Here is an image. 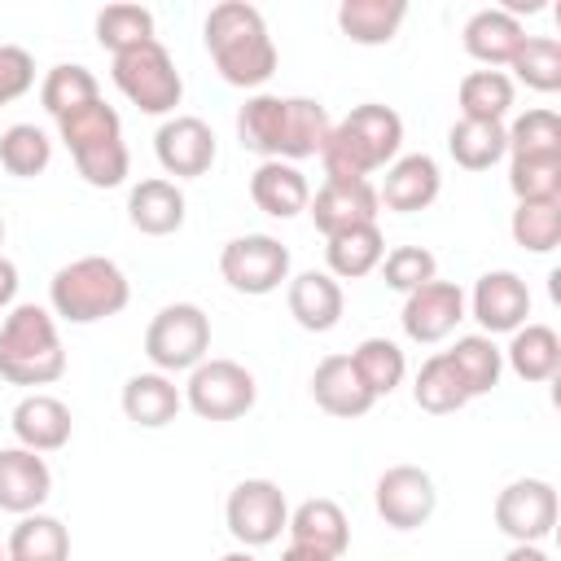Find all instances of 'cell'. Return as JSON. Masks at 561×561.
Instances as JSON below:
<instances>
[{
  "label": "cell",
  "mask_w": 561,
  "mask_h": 561,
  "mask_svg": "<svg viewBox=\"0 0 561 561\" xmlns=\"http://www.w3.org/2000/svg\"><path fill=\"white\" fill-rule=\"evenodd\" d=\"M333 131V118L311 96H272L254 92L237 110V140L241 149L259 153L263 162H298L320 158L324 140Z\"/></svg>",
  "instance_id": "6da1fadb"
},
{
  "label": "cell",
  "mask_w": 561,
  "mask_h": 561,
  "mask_svg": "<svg viewBox=\"0 0 561 561\" xmlns=\"http://www.w3.org/2000/svg\"><path fill=\"white\" fill-rule=\"evenodd\" d=\"M206 53L215 61V70L224 75V83L232 88H263L276 75V44L267 35V22L254 4L245 0H219L206 13Z\"/></svg>",
  "instance_id": "7a4b0ae2"
},
{
  "label": "cell",
  "mask_w": 561,
  "mask_h": 561,
  "mask_svg": "<svg viewBox=\"0 0 561 561\" xmlns=\"http://www.w3.org/2000/svg\"><path fill=\"white\" fill-rule=\"evenodd\" d=\"M399 145H403V118L381 101H364L333 123L320 149L324 180H368L373 171H386L399 158Z\"/></svg>",
  "instance_id": "3957f363"
},
{
  "label": "cell",
  "mask_w": 561,
  "mask_h": 561,
  "mask_svg": "<svg viewBox=\"0 0 561 561\" xmlns=\"http://www.w3.org/2000/svg\"><path fill=\"white\" fill-rule=\"evenodd\" d=\"M66 373L61 333L48 307L13 302L0 324V377L13 386H53Z\"/></svg>",
  "instance_id": "277c9868"
},
{
  "label": "cell",
  "mask_w": 561,
  "mask_h": 561,
  "mask_svg": "<svg viewBox=\"0 0 561 561\" xmlns=\"http://www.w3.org/2000/svg\"><path fill=\"white\" fill-rule=\"evenodd\" d=\"M131 285L123 276V267L105 254H83L70 259L66 267L53 272L48 280V307L53 316H61L66 324H96L110 320L127 307Z\"/></svg>",
  "instance_id": "5b68a950"
},
{
  "label": "cell",
  "mask_w": 561,
  "mask_h": 561,
  "mask_svg": "<svg viewBox=\"0 0 561 561\" xmlns=\"http://www.w3.org/2000/svg\"><path fill=\"white\" fill-rule=\"evenodd\" d=\"M57 136L66 140L75 171L92 184V188H118L127 180V140H123V118L114 105L92 101L66 118H57Z\"/></svg>",
  "instance_id": "8992f818"
},
{
  "label": "cell",
  "mask_w": 561,
  "mask_h": 561,
  "mask_svg": "<svg viewBox=\"0 0 561 561\" xmlns=\"http://www.w3.org/2000/svg\"><path fill=\"white\" fill-rule=\"evenodd\" d=\"M145 355L153 373H193L210 355V316L197 302L162 307L145 329Z\"/></svg>",
  "instance_id": "52a82bcc"
},
{
  "label": "cell",
  "mask_w": 561,
  "mask_h": 561,
  "mask_svg": "<svg viewBox=\"0 0 561 561\" xmlns=\"http://www.w3.org/2000/svg\"><path fill=\"white\" fill-rule=\"evenodd\" d=\"M114 83L140 114H171L184 96V79L162 48V39H145L114 57Z\"/></svg>",
  "instance_id": "ba28073f"
},
{
  "label": "cell",
  "mask_w": 561,
  "mask_h": 561,
  "mask_svg": "<svg viewBox=\"0 0 561 561\" xmlns=\"http://www.w3.org/2000/svg\"><path fill=\"white\" fill-rule=\"evenodd\" d=\"M254 399H259L254 373L237 359H210L206 355L184 381V403L202 421H237L254 408Z\"/></svg>",
  "instance_id": "9c48e42d"
},
{
  "label": "cell",
  "mask_w": 561,
  "mask_h": 561,
  "mask_svg": "<svg viewBox=\"0 0 561 561\" xmlns=\"http://www.w3.org/2000/svg\"><path fill=\"white\" fill-rule=\"evenodd\" d=\"M224 522H228V535H232L241 548H267V543H276L280 530L289 526L285 491H280L272 478H241V482L228 491Z\"/></svg>",
  "instance_id": "30bf717a"
},
{
  "label": "cell",
  "mask_w": 561,
  "mask_h": 561,
  "mask_svg": "<svg viewBox=\"0 0 561 561\" xmlns=\"http://www.w3.org/2000/svg\"><path fill=\"white\" fill-rule=\"evenodd\" d=\"M219 276L250 298H263L272 289H280V280H289V250L267 237V232H245L232 237L219 250Z\"/></svg>",
  "instance_id": "8fae6325"
},
{
  "label": "cell",
  "mask_w": 561,
  "mask_h": 561,
  "mask_svg": "<svg viewBox=\"0 0 561 561\" xmlns=\"http://www.w3.org/2000/svg\"><path fill=\"white\" fill-rule=\"evenodd\" d=\"M377 517L394 530H416L438 508V486L421 465H390L373 486Z\"/></svg>",
  "instance_id": "7c38bea8"
},
{
  "label": "cell",
  "mask_w": 561,
  "mask_h": 561,
  "mask_svg": "<svg viewBox=\"0 0 561 561\" xmlns=\"http://www.w3.org/2000/svg\"><path fill=\"white\" fill-rule=\"evenodd\" d=\"M495 526L513 543H539L557 526V486L548 478H517L495 495Z\"/></svg>",
  "instance_id": "4fadbf2b"
},
{
  "label": "cell",
  "mask_w": 561,
  "mask_h": 561,
  "mask_svg": "<svg viewBox=\"0 0 561 561\" xmlns=\"http://www.w3.org/2000/svg\"><path fill=\"white\" fill-rule=\"evenodd\" d=\"M153 153H158V162H162L167 175L197 180V175H206L215 167L219 145H215V131H210L206 118H197V114H171L153 131Z\"/></svg>",
  "instance_id": "5bb4252c"
},
{
  "label": "cell",
  "mask_w": 561,
  "mask_h": 561,
  "mask_svg": "<svg viewBox=\"0 0 561 561\" xmlns=\"http://www.w3.org/2000/svg\"><path fill=\"white\" fill-rule=\"evenodd\" d=\"M460 320H465V289L451 285V280H430V285L412 289L403 298V311H399L403 333L421 346H434V342L451 337Z\"/></svg>",
  "instance_id": "9a60e30c"
},
{
  "label": "cell",
  "mask_w": 561,
  "mask_h": 561,
  "mask_svg": "<svg viewBox=\"0 0 561 561\" xmlns=\"http://www.w3.org/2000/svg\"><path fill=\"white\" fill-rule=\"evenodd\" d=\"M469 311H473V320L482 324L486 337L513 333V329H522L526 316H530V289H526V280H522L517 272H508V267L482 272L478 285H473V294H469Z\"/></svg>",
  "instance_id": "2e32d148"
},
{
  "label": "cell",
  "mask_w": 561,
  "mask_h": 561,
  "mask_svg": "<svg viewBox=\"0 0 561 561\" xmlns=\"http://www.w3.org/2000/svg\"><path fill=\"white\" fill-rule=\"evenodd\" d=\"M307 210H311V219H316V228L324 237H337L346 228L377 224L381 202H377L373 180H324L316 188V197L307 202Z\"/></svg>",
  "instance_id": "e0dca14e"
},
{
  "label": "cell",
  "mask_w": 561,
  "mask_h": 561,
  "mask_svg": "<svg viewBox=\"0 0 561 561\" xmlns=\"http://www.w3.org/2000/svg\"><path fill=\"white\" fill-rule=\"evenodd\" d=\"M53 495V469L31 447H0V508L4 513H39V504Z\"/></svg>",
  "instance_id": "ac0fdd59"
},
{
  "label": "cell",
  "mask_w": 561,
  "mask_h": 561,
  "mask_svg": "<svg viewBox=\"0 0 561 561\" xmlns=\"http://www.w3.org/2000/svg\"><path fill=\"white\" fill-rule=\"evenodd\" d=\"M443 188V175H438V162L430 153H403L386 167L381 175V188H377V202L394 215H412V210H425Z\"/></svg>",
  "instance_id": "d6986e66"
},
{
  "label": "cell",
  "mask_w": 561,
  "mask_h": 561,
  "mask_svg": "<svg viewBox=\"0 0 561 561\" xmlns=\"http://www.w3.org/2000/svg\"><path fill=\"white\" fill-rule=\"evenodd\" d=\"M9 425H13L18 447H31V451H39V456H44V451H61V447L70 443V430H75L70 408H66L57 394H44V390L18 399Z\"/></svg>",
  "instance_id": "ffe728a7"
},
{
  "label": "cell",
  "mask_w": 561,
  "mask_h": 561,
  "mask_svg": "<svg viewBox=\"0 0 561 561\" xmlns=\"http://www.w3.org/2000/svg\"><path fill=\"white\" fill-rule=\"evenodd\" d=\"M285 530H289V543L311 548V552L333 557V561H342V552H346V543H351V522H346L342 504H333V500H324V495L302 500V504L289 513V526H285Z\"/></svg>",
  "instance_id": "44dd1931"
},
{
  "label": "cell",
  "mask_w": 561,
  "mask_h": 561,
  "mask_svg": "<svg viewBox=\"0 0 561 561\" xmlns=\"http://www.w3.org/2000/svg\"><path fill=\"white\" fill-rule=\"evenodd\" d=\"M127 219L136 232L145 237H171L184 228V193L175 180L149 175L140 184H131L127 193Z\"/></svg>",
  "instance_id": "7402d4cb"
},
{
  "label": "cell",
  "mask_w": 561,
  "mask_h": 561,
  "mask_svg": "<svg viewBox=\"0 0 561 561\" xmlns=\"http://www.w3.org/2000/svg\"><path fill=\"white\" fill-rule=\"evenodd\" d=\"M285 302H289V316H294L307 333H329V329H337V320H342L346 294H342V285H337L329 272L307 267V272H298V276L289 280Z\"/></svg>",
  "instance_id": "603a6c76"
},
{
  "label": "cell",
  "mask_w": 561,
  "mask_h": 561,
  "mask_svg": "<svg viewBox=\"0 0 561 561\" xmlns=\"http://www.w3.org/2000/svg\"><path fill=\"white\" fill-rule=\"evenodd\" d=\"M311 399H316L329 416H342V421L364 416V412L377 403V399L368 394V386L359 381L351 355H324V359L316 364V373H311Z\"/></svg>",
  "instance_id": "cb8c5ba5"
},
{
  "label": "cell",
  "mask_w": 561,
  "mask_h": 561,
  "mask_svg": "<svg viewBox=\"0 0 561 561\" xmlns=\"http://www.w3.org/2000/svg\"><path fill=\"white\" fill-rule=\"evenodd\" d=\"M460 39H465V53L473 61H482L486 70H495V66H508L513 61V53L522 48L526 31H522L517 13H508V9H478L465 22Z\"/></svg>",
  "instance_id": "d4e9b609"
},
{
  "label": "cell",
  "mask_w": 561,
  "mask_h": 561,
  "mask_svg": "<svg viewBox=\"0 0 561 561\" xmlns=\"http://www.w3.org/2000/svg\"><path fill=\"white\" fill-rule=\"evenodd\" d=\"M180 408H184V390H180L167 373H136V377H127V386H123V412H127V421L140 425V430H162V425H171V421L180 416Z\"/></svg>",
  "instance_id": "484cf974"
},
{
  "label": "cell",
  "mask_w": 561,
  "mask_h": 561,
  "mask_svg": "<svg viewBox=\"0 0 561 561\" xmlns=\"http://www.w3.org/2000/svg\"><path fill=\"white\" fill-rule=\"evenodd\" d=\"M250 197L272 219H294L311 202V184L294 162H259L250 175Z\"/></svg>",
  "instance_id": "4316f807"
},
{
  "label": "cell",
  "mask_w": 561,
  "mask_h": 561,
  "mask_svg": "<svg viewBox=\"0 0 561 561\" xmlns=\"http://www.w3.org/2000/svg\"><path fill=\"white\" fill-rule=\"evenodd\" d=\"M324 263H329V276L333 280H359L368 272L381 267L386 259V237L377 224H359V228H346L337 237H324Z\"/></svg>",
  "instance_id": "83f0119b"
},
{
  "label": "cell",
  "mask_w": 561,
  "mask_h": 561,
  "mask_svg": "<svg viewBox=\"0 0 561 561\" xmlns=\"http://www.w3.org/2000/svg\"><path fill=\"white\" fill-rule=\"evenodd\" d=\"M504 364L522 377V381H552L561 368V337L552 324H522L513 329L508 346H504Z\"/></svg>",
  "instance_id": "f1b7e54d"
},
{
  "label": "cell",
  "mask_w": 561,
  "mask_h": 561,
  "mask_svg": "<svg viewBox=\"0 0 561 561\" xmlns=\"http://www.w3.org/2000/svg\"><path fill=\"white\" fill-rule=\"evenodd\" d=\"M408 18V4L403 0H342L337 4V26L351 44H364V48H377V44H390L399 35Z\"/></svg>",
  "instance_id": "f546056e"
},
{
  "label": "cell",
  "mask_w": 561,
  "mask_h": 561,
  "mask_svg": "<svg viewBox=\"0 0 561 561\" xmlns=\"http://www.w3.org/2000/svg\"><path fill=\"white\" fill-rule=\"evenodd\" d=\"M443 355L451 359V368H456V377H460V386H465L469 399L491 394V390L500 386L504 351L495 346V337H486V333H465V337H456V346L443 351Z\"/></svg>",
  "instance_id": "4dcf8cb0"
},
{
  "label": "cell",
  "mask_w": 561,
  "mask_h": 561,
  "mask_svg": "<svg viewBox=\"0 0 561 561\" xmlns=\"http://www.w3.org/2000/svg\"><path fill=\"white\" fill-rule=\"evenodd\" d=\"M9 561H70V530L53 513H26L9 530Z\"/></svg>",
  "instance_id": "1f68e13d"
},
{
  "label": "cell",
  "mask_w": 561,
  "mask_h": 561,
  "mask_svg": "<svg viewBox=\"0 0 561 561\" xmlns=\"http://www.w3.org/2000/svg\"><path fill=\"white\" fill-rule=\"evenodd\" d=\"M513 79L504 70H469L456 88V101H460V118H473V123H504V114L513 110Z\"/></svg>",
  "instance_id": "d6a6232c"
},
{
  "label": "cell",
  "mask_w": 561,
  "mask_h": 561,
  "mask_svg": "<svg viewBox=\"0 0 561 561\" xmlns=\"http://www.w3.org/2000/svg\"><path fill=\"white\" fill-rule=\"evenodd\" d=\"M39 101H44V110H48L53 118H66V114H75V110L101 101V83H96V75H92L88 66L61 61V66H53V70L44 75Z\"/></svg>",
  "instance_id": "836d02e7"
},
{
  "label": "cell",
  "mask_w": 561,
  "mask_h": 561,
  "mask_svg": "<svg viewBox=\"0 0 561 561\" xmlns=\"http://www.w3.org/2000/svg\"><path fill=\"white\" fill-rule=\"evenodd\" d=\"M447 149H451L456 167H465V171H491V167L508 153L504 123H473V118H460V123H451V131H447Z\"/></svg>",
  "instance_id": "e575fe53"
},
{
  "label": "cell",
  "mask_w": 561,
  "mask_h": 561,
  "mask_svg": "<svg viewBox=\"0 0 561 561\" xmlns=\"http://www.w3.org/2000/svg\"><path fill=\"white\" fill-rule=\"evenodd\" d=\"M351 364H355V373H359V381L368 386L373 399L394 394L403 386V377H408V359H403L399 342H390V337H364L351 351Z\"/></svg>",
  "instance_id": "d590c367"
},
{
  "label": "cell",
  "mask_w": 561,
  "mask_h": 561,
  "mask_svg": "<svg viewBox=\"0 0 561 561\" xmlns=\"http://www.w3.org/2000/svg\"><path fill=\"white\" fill-rule=\"evenodd\" d=\"M504 140L508 158H561V118L557 110L535 105L504 127Z\"/></svg>",
  "instance_id": "8d00e7d4"
},
{
  "label": "cell",
  "mask_w": 561,
  "mask_h": 561,
  "mask_svg": "<svg viewBox=\"0 0 561 561\" xmlns=\"http://www.w3.org/2000/svg\"><path fill=\"white\" fill-rule=\"evenodd\" d=\"M412 399H416V408H421V412H434V416L460 412V408L469 403V394H465V386H460V377H456V368H451V359H447L443 351H438V355H430V359L416 368Z\"/></svg>",
  "instance_id": "74e56055"
},
{
  "label": "cell",
  "mask_w": 561,
  "mask_h": 561,
  "mask_svg": "<svg viewBox=\"0 0 561 561\" xmlns=\"http://www.w3.org/2000/svg\"><path fill=\"white\" fill-rule=\"evenodd\" d=\"M53 162V140L35 123H13L0 131V167L18 180H35Z\"/></svg>",
  "instance_id": "f35d334b"
},
{
  "label": "cell",
  "mask_w": 561,
  "mask_h": 561,
  "mask_svg": "<svg viewBox=\"0 0 561 561\" xmlns=\"http://www.w3.org/2000/svg\"><path fill=\"white\" fill-rule=\"evenodd\" d=\"M145 39H158L153 35V13L145 4H105L96 13V44L110 57H118V53L145 44Z\"/></svg>",
  "instance_id": "ab89813d"
},
{
  "label": "cell",
  "mask_w": 561,
  "mask_h": 561,
  "mask_svg": "<svg viewBox=\"0 0 561 561\" xmlns=\"http://www.w3.org/2000/svg\"><path fill=\"white\" fill-rule=\"evenodd\" d=\"M508 232L526 254H552L561 241V197L557 202H517Z\"/></svg>",
  "instance_id": "60d3db41"
},
{
  "label": "cell",
  "mask_w": 561,
  "mask_h": 561,
  "mask_svg": "<svg viewBox=\"0 0 561 561\" xmlns=\"http://www.w3.org/2000/svg\"><path fill=\"white\" fill-rule=\"evenodd\" d=\"M508 66L535 92H557L561 88V44L552 35H526Z\"/></svg>",
  "instance_id": "b9f144b4"
},
{
  "label": "cell",
  "mask_w": 561,
  "mask_h": 561,
  "mask_svg": "<svg viewBox=\"0 0 561 561\" xmlns=\"http://www.w3.org/2000/svg\"><path fill=\"white\" fill-rule=\"evenodd\" d=\"M508 188L517 202H557L561 158H508Z\"/></svg>",
  "instance_id": "7bdbcfd3"
},
{
  "label": "cell",
  "mask_w": 561,
  "mask_h": 561,
  "mask_svg": "<svg viewBox=\"0 0 561 561\" xmlns=\"http://www.w3.org/2000/svg\"><path fill=\"white\" fill-rule=\"evenodd\" d=\"M381 276H386L390 289L412 294V289L438 280V259H434L425 245H394V250L381 259Z\"/></svg>",
  "instance_id": "ee69618b"
},
{
  "label": "cell",
  "mask_w": 561,
  "mask_h": 561,
  "mask_svg": "<svg viewBox=\"0 0 561 561\" xmlns=\"http://www.w3.org/2000/svg\"><path fill=\"white\" fill-rule=\"evenodd\" d=\"M35 88V57L18 44H0V105H13Z\"/></svg>",
  "instance_id": "f6af8a7d"
},
{
  "label": "cell",
  "mask_w": 561,
  "mask_h": 561,
  "mask_svg": "<svg viewBox=\"0 0 561 561\" xmlns=\"http://www.w3.org/2000/svg\"><path fill=\"white\" fill-rule=\"evenodd\" d=\"M13 298H18V267L0 254V311H9Z\"/></svg>",
  "instance_id": "bcb514c9"
},
{
  "label": "cell",
  "mask_w": 561,
  "mask_h": 561,
  "mask_svg": "<svg viewBox=\"0 0 561 561\" xmlns=\"http://www.w3.org/2000/svg\"><path fill=\"white\" fill-rule=\"evenodd\" d=\"M504 561H552L539 543H513L508 552H504Z\"/></svg>",
  "instance_id": "7dc6e473"
},
{
  "label": "cell",
  "mask_w": 561,
  "mask_h": 561,
  "mask_svg": "<svg viewBox=\"0 0 561 561\" xmlns=\"http://www.w3.org/2000/svg\"><path fill=\"white\" fill-rule=\"evenodd\" d=\"M280 561H333V557H320V552H311V548H298V543H289V548L280 552Z\"/></svg>",
  "instance_id": "c3c4849f"
},
{
  "label": "cell",
  "mask_w": 561,
  "mask_h": 561,
  "mask_svg": "<svg viewBox=\"0 0 561 561\" xmlns=\"http://www.w3.org/2000/svg\"><path fill=\"white\" fill-rule=\"evenodd\" d=\"M219 561H259V557H254V552H250V548H237V552H224V557H219Z\"/></svg>",
  "instance_id": "681fc988"
},
{
  "label": "cell",
  "mask_w": 561,
  "mask_h": 561,
  "mask_svg": "<svg viewBox=\"0 0 561 561\" xmlns=\"http://www.w3.org/2000/svg\"><path fill=\"white\" fill-rule=\"evenodd\" d=\"M0 245H4V219H0Z\"/></svg>",
  "instance_id": "f907efd6"
},
{
  "label": "cell",
  "mask_w": 561,
  "mask_h": 561,
  "mask_svg": "<svg viewBox=\"0 0 561 561\" xmlns=\"http://www.w3.org/2000/svg\"><path fill=\"white\" fill-rule=\"evenodd\" d=\"M0 561H9V557H4V543H0Z\"/></svg>",
  "instance_id": "816d5d0a"
}]
</instances>
